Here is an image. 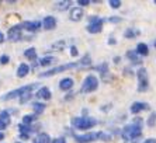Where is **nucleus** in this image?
<instances>
[{"instance_id": "nucleus-1", "label": "nucleus", "mask_w": 156, "mask_h": 143, "mask_svg": "<svg viewBox=\"0 0 156 143\" xmlns=\"http://www.w3.org/2000/svg\"><path fill=\"white\" fill-rule=\"evenodd\" d=\"M98 124V121L93 117H73L70 119V125L72 128L77 129V131H89V129H93L96 125Z\"/></svg>"}, {"instance_id": "nucleus-2", "label": "nucleus", "mask_w": 156, "mask_h": 143, "mask_svg": "<svg viewBox=\"0 0 156 143\" xmlns=\"http://www.w3.org/2000/svg\"><path fill=\"white\" fill-rule=\"evenodd\" d=\"M38 86H40L38 83H31V84H26L23 87L11 90V91H9V93H6L4 96L0 97V101H10V100H14V98H20V97H23L27 93H33Z\"/></svg>"}, {"instance_id": "nucleus-3", "label": "nucleus", "mask_w": 156, "mask_h": 143, "mask_svg": "<svg viewBox=\"0 0 156 143\" xmlns=\"http://www.w3.org/2000/svg\"><path fill=\"white\" fill-rule=\"evenodd\" d=\"M142 138V128L138 125H134V124H127L121 129V139L125 142H129V140H136Z\"/></svg>"}, {"instance_id": "nucleus-4", "label": "nucleus", "mask_w": 156, "mask_h": 143, "mask_svg": "<svg viewBox=\"0 0 156 143\" xmlns=\"http://www.w3.org/2000/svg\"><path fill=\"white\" fill-rule=\"evenodd\" d=\"M77 68H79V62H69V63L58 65V66H54V68L40 73V77L41 79H45V77H51V76H55V75H58V73H62V72L70 70V69H77Z\"/></svg>"}, {"instance_id": "nucleus-5", "label": "nucleus", "mask_w": 156, "mask_h": 143, "mask_svg": "<svg viewBox=\"0 0 156 143\" xmlns=\"http://www.w3.org/2000/svg\"><path fill=\"white\" fill-rule=\"evenodd\" d=\"M98 86H100V82L96 77L94 75H87L84 77V80L82 82V87H80V93L82 94H91L97 91Z\"/></svg>"}, {"instance_id": "nucleus-6", "label": "nucleus", "mask_w": 156, "mask_h": 143, "mask_svg": "<svg viewBox=\"0 0 156 143\" xmlns=\"http://www.w3.org/2000/svg\"><path fill=\"white\" fill-rule=\"evenodd\" d=\"M136 80H138V93H146L149 90V76H148V70L146 68L141 66L138 68V70L135 72Z\"/></svg>"}, {"instance_id": "nucleus-7", "label": "nucleus", "mask_w": 156, "mask_h": 143, "mask_svg": "<svg viewBox=\"0 0 156 143\" xmlns=\"http://www.w3.org/2000/svg\"><path fill=\"white\" fill-rule=\"evenodd\" d=\"M87 21H89L86 27L87 32L89 34H98V32L103 31V24L105 23V18L97 17V16H89Z\"/></svg>"}, {"instance_id": "nucleus-8", "label": "nucleus", "mask_w": 156, "mask_h": 143, "mask_svg": "<svg viewBox=\"0 0 156 143\" xmlns=\"http://www.w3.org/2000/svg\"><path fill=\"white\" fill-rule=\"evenodd\" d=\"M24 35H23V28L20 24H16L13 27H10L7 31V40L11 42H20L23 41Z\"/></svg>"}, {"instance_id": "nucleus-9", "label": "nucleus", "mask_w": 156, "mask_h": 143, "mask_svg": "<svg viewBox=\"0 0 156 143\" xmlns=\"http://www.w3.org/2000/svg\"><path fill=\"white\" fill-rule=\"evenodd\" d=\"M23 31H27L30 34H34V32H38L42 28V21L40 20H28V21H23L20 23Z\"/></svg>"}, {"instance_id": "nucleus-10", "label": "nucleus", "mask_w": 156, "mask_h": 143, "mask_svg": "<svg viewBox=\"0 0 156 143\" xmlns=\"http://www.w3.org/2000/svg\"><path fill=\"white\" fill-rule=\"evenodd\" d=\"M73 139L76 143H93L97 142V132H86L82 133V135H77L75 133L73 135Z\"/></svg>"}, {"instance_id": "nucleus-11", "label": "nucleus", "mask_w": 156, "mask_h": 143, "mask_svg": "<svg viewBox=\"0 0 156 143\" xmlns=\"http://www.w3.org/2000/svg\"><path fill=\"white\" fill-rule=\"evenodd\" d=\"M149 110H151V105L148 103H141V101H135V103L131 104V107H129V112L134 117L141 114L142 111H149Z\"/></svg>"}, {"instance_id": "nucleus-12", "label": "nucleus", "mask_w": 156, "mask_h": 143, "mask_svg": "<svg viewBox=\"0 0 156 143\" xmlns=\"http://www.w3.org/2000/svg\"><path fill=\"white\" fill-rule=\"evenodd\" d=\"M11 124V114L9 112V110H3L0 111V132L6 131Z\"/></svg>"}, {"instance_id": "nucleus-13", "label": "nucleus", "mask_w": 156, "mask_h": 143, "mask_svg": "<svg viewBox=\"0 0 156 143\" xmlns=\"http://www.w3.org/2000/svg\"><path fill=\"white\" fill-rule=\"evenodd\" d=\"M35 97L40 101H49L52 98V93H51V90L48 89V87L44 86V87H40V89L37 90Z\"/></svg>"}, {"instance_id": "nucleus-14", "label": "nucleus", "mask_w": 156, "mask_h": 143, "mask_svg": "<svg viewBox=\"0 0 156 143\" xmlns=\"http://www.w3.org/2000/svg\"><path fill=\"white\" fill-rule=\"evenodd\" d=\"M56 25H58V21H56V18H55L54 16H47V17H44L42 27L45 31H52V30L56 28Z\"/></svg>"}, {"instance_id": "nucleus-15", "label": "nucleus", "mask_w": 156, "mask_h": 143, "mask_svg": "<svg viewBox=\"0 0 156 143\" xmlns=\"http://www.w3.org/2000/svg\"><path fill=\"white\" fill-rule=\"evenodd\" d=\"M125 56H127V59L131 62V65H132V66L138 65L139 68H141V65H142V58L139 56L136 52H135V49H128L127 54H125Z\"/></svg>"}, {"instance_id": "nucleus-16", "label": "nucleus", "mask_w": 156, "mask_h": 143, "mask_svg": "<svg viewBox=\"0 0 156 143\" xmlns=\"http://www.w3.org/2000/svg\"><path fill=\"white\" fill-rule=\"evenodd\" d=\"M73 86H75V80H73L72 77H63V79L59 82V90L66 91V93L72 91Z\"/></svg>"}, {"instance_id": "nucleus-17", "label": "nucleus", "mask_w": 156, "mask_h": 143, "mask_svg": "<svg viewBox=\"0 0 156 143\" xmlns=\"http://www.w3.org/2000/svg\"><path fill=\"white\" fill-rule=\"evenodd\" d=\"M84 17V11H83V9L82 7H72L70 9V13H69V18H70V21H75V23H77V21H80L82 18Z\"/></svg>"}, {"instance_id": "nucleus-18", "label": "nucleus", "mask_w": 156, "mask_h": 143, "mask_svg": "<svg viewBox=\"0 0 156 143\" xmlns=\"http://www.w3.org/2000/svg\"><path fill=\"white\" fill-rule=\"evenodd\" d=\"M30 70H31V66H30L28 63H20L17 70H16V75H17L18 79H24L30 73Z\"/></svg>"}, {"instance_id": "nucleus-19", "label": "nucleus", "mask_w": 156, "mask_h": 143, "mask_svg": "<svg viewBox=\"0 0 156 143\" xmlns=\"http://www.w3.org/2000/svg\"><path fill=\"white\" fill-rule=\"evenodd\" d=\"M40 66H44V68H49L51 69L52 65L56 63V58L52 56V55H47V56H42L40 59Z\"/></svg>"}, {"instance_id": "nucleus-20", "label": "nucleus", "mask_w": 156, "mask_h": 143, "mask_svg": "<svg viewBox=\"0 0 156 143\" xmlns=\"http://www.w3.org/2000/svg\"><path fill=\"white\" fill-rule=\"evenodd\" d=\"M37 132V126L35 125H24V124H18V133H26L30 135Z\"/></svg>"}, {"instance_id": "nucleus-21", "label": "nucleus", "mask_w": 156, "mask_h": 143, "mask_svg": "<svg viewBox=\"0 0 156 143\" xmlns=\"http://www.w3.org/2000/svg\"><path fill=\"white\" fill-rule=\"evenodd\" d=\"M72 2L70 0H62V2H56L55 3V9L58 11H66L72 9Z\"/></svg>"}, {"instance_id": "nucleus-22", "label": "nucleus", "mask_w": 156, "mask_h": 143, "mask_svg": "<svg viewBox=\"0 0 156 143\" xmlns=\"http://www.w3.org/2000/svg\"><path fill=\"white\" fill-rule=\"evenodd\" d=\"M45 108H47V105H45V103H42V101H34L33 103V111L37 117L44 114V112H45Z\"/></svg>"}, {"instance_id": "nucleus-23", "label": "nucleus", "mask_w": 156, "mask_h": 143, "mask_svg": "<svg viewBox=\"0 0 156 143\" xmlns=\"http://www.w3.org/2000/svg\"><path fill=\"white\" fill-rule=\"evenodd\" d=\"M135 52L139 55V56H148L149 55V47L145 42H139L136 44V48H135Z\"/></svg>"}, {"instance_id": "nucleus-24", "label": "nucleus", "mask_w": 156, "mask_h": 143, "mask_svg": "<svg viewBox=\"0 0 156 143\" xmlns=\"http://www.w3.org/2000/svg\"><path fill=\"white\" fill-rule=\"evenodd\" d=\"M93 70L98 72L100 76L107 75V73H110V65H108V62H103V63L97 65V66H93Z\"/></svg>"}, {"instance_id": "nucleus-25", "label": "nucleus", "mask_w": 156, "mask_h": 143, "mask_svg": "<svg viewBox=\"0 0 156 143\" xmlns=\"http://www.w3.org/2000/svg\"><path fill=\"white\" fill-rule=\"evenodd\" d=\"M139 35H141V31L138 28H127L124 31V38H127V40H135Z\"/></svg>"}, {"instance_id": "nucleus-26", "label": "nucleus", "mask_w": 156, "mask_h": 143, "mask_svg": "<svg viewBox=\"0 0 156 143\" xmlns=\"http://www.w3.org/2000/svg\"><path fill=\"white\" fill-rule=\"evenodd\" d=\"M77 62H79V69L90 68V66H91V56L89 54H84Z\"/></svg>"}, {"instance_id": "nucleus-27", "label": "nucleus", "mask_w": 156, "mask_h": 143, "mask_svg": "<svg viewBox=\"0 0 156 143\" xmlns=\"http://www.w3.org/2000/svg\"><path fill=\"white\" fill-rule=\"evenodd\" d=\"M113 139H114L113 136L110 135L108 132H105V131H98V132H97V140H100V142L110 143Z\"/></svg>"}, {"instance_id": "nucleus-28", "label": "nucleus", "mask_w": 156, "mask_h": 143, "mask_svg": "<svg viewBox=\"0 0 156 143\" xmlns=\"http://www.w3.org/2000/svg\"><path fill=\"white\" fill-rule=\"evenodd\" d=\"M24 58L28 59V61H31V62H35L37 61V49L34 47L27 48V49L24 51Z\"/></svg>"}, {"instance_id": "nucleus-29", "label": "nucleus", "mask_w": 156, "mask_h": 143, "mask_svg": "<svg viewBox=\"0 0 156 143\" xmlns=\"http://www.w3.org/2000/svg\"><path fill=\"white\" fill-rule=\"evenodd\" d=\"M35 122H37V115L35 114H26V115H23L21 124H24V125H34Z\"/></svg>"}, {"instance_id": "nucleus-30", "label": "nucleus", "mask_w": 156, "mask_h": 143, "mask_svg": "<svg viewBox=\"0 0 156 143\" xmlns=\"http://www.w3.org/2000/svg\"><path fill=\"white\" fill-rule=\"evenodd\" d=\"M35 142H38V143H51L52 139H51V136L48 135L47 132H40L38 135H37Z\"/></svg>"}, {"instance_id": "nucleus-31", "label": "nucleus", "mask_w": 156, "mask_h": 143, "mask_svg": "<svg viewBox=\"0 0 156 143\" xmlns=\"http://www.w3.org/2000/svg\"><path fill=\"white\" fill-rule=\"evenodd\" d=\"M146 126H149V128H155L156 126V112L149 114V117L146 118Z\"/></svg>"}, {"instance_id": "nucleus-32", "label": "nucleus", "mask_w": 156, "mask_h": 143, "mask_svg": "<svg viewBox=\"0 0 156 143\" xmlns=\"http://www.w3.org/2000/svg\"><path fill=\"white\" fill-rule=\"evenodd\" d=\"M65 47H66V41L65 40H59V41H56L55 44H52V49H56V51H63L65 49Z\"/></svg>"}, {"instance_id": "nucleus-33", "label": "nucleus", "mask_w": 156, "mask_h": 143, "mask_svg": "<svg viewBox=\"0 0 156 143\" xmlns=\"http://www.w3.org/2000/svg\"><path fill=\"white\" fill-rule=\"evenodd\" d=\"M108 6L111 9H114V10H118V9L122 6V2H121V0H110V2H108Z\"/></svg>"}, {"instance_id": "nucleus-34", "label": "nucleus", "mask_w": 156, "mask_h": 143, "mask_svg": "<svg viewBox=\"0 0 156 143\" xmlns=\"http://www.w3.org/2000/svg\"><path fill=\"white\" fill-rule=\"evenodd\" d=\"M31 100H33V93H27V94H24L23 97H20V98H18L20 104H27L28 101H31Z\"/></svg>"}, {"instance_id": "nucleus-35", "label": "nucleus", "mask_w": 156, "mask_h": 143, "mask_svg": "<svg viewBox=\"0 0 156 143\" xmlns=\"http://www.w3.org/2000/svg\"><path fill=\"white\" fill-rule=\"evenodd\" d=\"M131 124H134V125H138V126H141V128H144V118H141V117H138V115H135L134 118H132V121H131Z\"/></svg>"}, {"instance_id": "nucleus-36", "label": "nucleus", "mask_w": 156, "mask_h": 143, "mask_svg": "<svg viewBox=\"0 0 156 143\" xmlns=\"http://www.w3.org/2000/svg\"><path fill=\"white\" fill-rule=\"evenodd\" d=\"M107 21L113 23V24H120V23L122 21V18H121L120 16H111V17L107 18Z\"/></svg>"}, {"instance_id": "nucleus-37", "label": "nucleus", "mask_w": 156, "mask_h": 143, "mask_svg": "<svg viewBox=\"0 0 156 143\" xmlns=\"http://www.w3.org/2000/svg\"><path fill=\"white\" fill-rule=\"evenodd\" d=\"M101 80L104 83H113L114 82V76L111 73H107V75H103L101 76Z\"/></svg>"}, {"instance_id": "nucleus-38", "label": "nucleus", "mask_w": 156, "mask_h": 143, "mask_svg": "<svg viewBox=\"0 0 156 143\" xmlns=\"http://www.w3.org/2000/svg\"><path fill=\"white\" fill-rule=\"evenodd\" d=\"M111 108H113V104L110 103V104H104V105H101L100 107V111L104 112V114H107V112L111 111Z\"/></svg>"}, {"instance_id": "nucleus-39", "label": "nucleus", "mask_w": 156, "mask_h": 143, "mask_svg": "<svg viewBox=\"0 0 156 143\" xmlns=\"http://www.w3.org/2000/svg\"><path fill=\"white\" fill-rule=\"evenodd\" d=\"M91 4V2L90 0H79V2H77V6H79V7H87V6H90Z\"/></svg>"}, {"instance_id": "nucleus-40", "label": "nucleus", "mask_w": 156, "mask_h": 143, "mask_svg": "<svg viewBox=\"0 0 156 143\" xmlns=\"http://www.w3.org/2000/svg\"><path fill=\"white\" fill-rule=\"evenodd\" d=\"M69 51H70V55H72V56H79V49H77V47L76 45H72V47L69 48Z\"/></svg>"}, {"instance_id": "nucleus-41", "label": "nucleus", "mask_w": 156, "mask_h": 143, "mask_svg": "<svg viewBox=\"0 0 156 143\" xmlns=\"http://www.w3.org/2000/svg\"><path fill=\"white\" fill-rule=\"evenodd\" d=\"M10 62V56L9 55H2L0 56V65H7Z\"/></svg>"}, {"instance_id": "nucleus-42", "label": "nucleus", "mask_w": 156, "mask_h": 143, "mask_svg": "<svg viewBox=\"0 0 156 143\" xmlns=\"http://www.w3.org/2000/svg\"><path fill=\"white\" fill-rule=\"evenodd\" d=\"M51 143H66V138H65V136H58V138H54Z\"/></svg>"}, {"instance_id": "nucleus-43", "label": "nucleus", "mask_w": 156, "mask_h": 143, "mask_svg": "<svg viewBox=\"0 0 156 143\" xmlns=\"http://www.w3.org/2000/svg\"><path fill=\"white\" fill-rule=\"evenodd\" d=\"M75 98V91H69V93H66L65 96V101H70Z\"/></svg>"}, {"instance_id": "nucleus-44", "label": "nucleus", "mask_w": 156, "mask_h": 143, "mask_svg": "<svg viewBox=\"0 0 156 143\" xmlns=\"http://www.w3.org/2000/svg\"><path fill=\"white\" fill-rule=\"evenodd\" d=\"M107 44H108V45H117V40L114 38V37H108V41H107Z\"/></svg>"}, {"instance_id": "nucleus-45", "label": "nucleus", "mask_w": 156, "mask_h": 143, "mask_svg": "<svg viewBox=\"0 0 156 143\" xmlns=\"http://www.w3.org/2000/svg\"><path fill=\"white\" fill-rule=\"evenodd\" d=\"M18 138H20L21 140H28L30 135H26V133H18Z\"/></svg>"}, {"instance_id": "nucleus-46", "label": "nucleus", "mask_w": 156, "mask_h": 143, "mask_svg": "<svg viewBox=\"0 0 156 143\" xmlns=\"http://www.w3.org/2000/svg\"><path fill=\"white\" fill-rule=\"evenodd\" d=\"M142 143H156L155 138H146L145 140H142Z\"/></svg>"}, {"instance_id": "nucleus-47", "label": "nucleus", "mask_w": 156, "mask_h": 143, "mask_svg": "<svg viewBox=\"0 0 156 143\" xmlns=\"http://www.w3.org/2000/svg\"><path fill=\"white\" fill-rule=\"evenodd\" d=\"M122 73H125V76H132V75H135V73L131 70V69H124Z\"/></svg>"}, {"instance_id": "nucleus-48", "label": "nucleus", "mask_w": 156, "mask_h": 143, "mask_svg": "<svg viewBox=\"0 0 156 143\" xmlns=\"http://www.w3.org/2000/svg\"><path fill=\"white\" fill-rule=\"evenodd\" d=\"M4 41H6V37H4V34L2 31H0V44H3Z\"/></svg>"}, {"instance_id": "nucleus-49", "label": "nucleus", "mask_w": 156, "mask_h": 143, "mask_svg": "<svg viewBox=\"0 0 156 143\" xmlns=\"http://www.w3.org/2000/svg\"><path fill=\"white\" fill-rule=\"evenodd\" d=\"M114 63H115V65H118V63H120V62H121V56H115V58H114Z\"/></svg>"}, {"instance_id": "nucleus-50", "label": "nucleus", "mask_w": 156, "mask_h": 143, "mask_svg": "<svg viewBox=\"0 0 156 143\" xmlns=\"http://www.w3.org/2000/svg\"><path fill=\"white\" fill-rule=\"evenodd\" d=\"M141 139H136V140H129V142H125V143H141L139 142Z\"/></svg>"}, {"instance_id": "nucleus-51", "label": "nucleus", "mask_w": 156, "mask_h": 143, "mask_svg": "<svg viewBox=\"0 0 156 143\" xmlns=\"http://www.w3.org/2000/svg\"><path fill=\"white\" fill-rule=\"evenodd\" d=\"M3 139H4V133H3V132H0V142H2Z\"/></svg>"}, {"instance_id": "nucleus-52", "label": "nucleus", "mask_w": 156, "mask_h": 143, "mask_svg": "<svg viewBox=\"0 0 156 143\" xmlns=\"http://www.w3.org/2000/svg\"><path fill=\"white\" fill-rule=\"evenodd\" d=\"M7 3H9V4H16V3H17V2H16V0H9Z\"/></svg>"}, {"instance_id": "nucleus-53", "label": "nucleus", "mask_w": 156, "mask_h": 143, "mask_svg": "<svg viewBox=\"0 0 156 143\" xmlns=\"http://www.w3.org/2000/svg\"><path fill=\"white\" fill-rule=\"evenodd\" d=\"M153 47H155V48H156V40H155V41H153Z\"/></svg>"}, {"instance_id": "nucleus-54", "label": "nucleus", "mask_w": 156, "mask_h": 143, "mask_svg": "<svg viewBox=\"0 0 156 143\" xmlns=\"http://www.w3.org/2000/svg\"><path fill=\"white\" fill-rule=\"evenodd\" d=\"M153 3H155V4H156V0H155V2H153Z\"/></svg>"}, {"instance_id": "nucleus-55", "label": "nucleus", "mask_w": 156, "mask_h": 143, "mask_svg": "<svg viewBox=\"0 0 156 143\" xmlns=\"http://www.w3.org/2000/svg\"><path fill=\"white\" fill-rule=\"evenodd\" d=\"M16 143H21V142H16Z\"/></svg>"}, {"instance_id": "nucleus-56", "label": "nucleus", "mask_w": 156, "mask_h": 143, "mask_svg": "<svg viewBox=\"0 0 156 143\" xmlns=\"http://www.w3.org/2000/svg\"><path fill=\"white\" fill-rule=\"evenodd\" d=\"M33 143H38V142H33Z\"/></svg>"}, {"instance_id": "nucleus-57", "label": "nucleus", "mask_w": 156, "mask_h": 143, "mask_svg": "<svg viewBox=\"0 0 156 143\" xmlns=\"http://www.w3.org/2000/svg\"><path fill=\"white\" fill-rule=\"evenodd\" d=\"M0 4H2V2H0Z\"/></svg>"}]
</instances>
